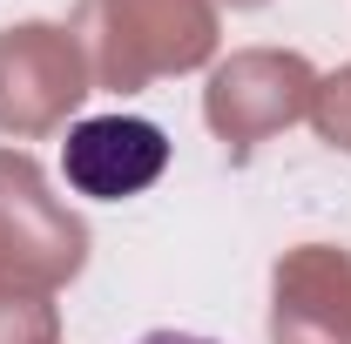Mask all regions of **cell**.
I'll return each mask as SVG.
<instances>
[{
    "instance_id": "1",
    "label": "cell",
    "mask_w": 351,
    "mask_h": 344,
    "mask_svg": "<svg viewBox=\"0 0 351 344\" xmlns=\"http://www.w3.org/2000/svg\"><path fill=\"white\" fill-rule=\"evenodd\" d=\"M162 169H169V135L156 122H142V115H88L61 142V175L88 203L142 196Z\"/></svg>"
},
{
    "instance_id": "2",
    "label": "cell",
    "mask_w": 351,
    "mask_h": 344,
    "mask_svg": "<svg viewBox=\"0 0 351 344\" xmlns=\"http://www.w3.org/2000/svg\"><path fill=\"white\" fill-rule=\"evenodd\" d=\"M135 344H217V338H189V331H149V338H135Z\"/></svg>"
}]
</instances>
